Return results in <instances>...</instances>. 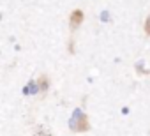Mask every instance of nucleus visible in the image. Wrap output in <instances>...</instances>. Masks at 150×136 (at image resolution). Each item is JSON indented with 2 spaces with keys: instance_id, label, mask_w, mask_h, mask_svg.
<instances>
[{
  "instance_id": "f257e3e1",
  "label": "nucleus",
  "mask_w": 150,
  "mask_h": 136,
  "mask_svg": "<svg viewBox=\"0 0 150 136\" xmlns=\"http://www.w3.org/2000/svg\"><path fill=\"white\" fill-rule=\"evenodd\" d=\"M25 92H27V94H35V92H37V89H35V85H34V83H30V87H27V89H25Z\"/></svg>"
},
{
  "instance_id": "f03ea898",
  "label": "nucleus",
  "mask_w": 150,
  "mask_h": 136,
  "mask_svg": "<svg viewBox=\"0 0 150 136\" xmlns=\"http://www.w3.org/2000/svg\"><path fill=\"white\" fill-rule=\"evenodd\" d=\"M101 18H103V21H108V13H103Z\"/></svg>"
},
{
  "instance_id": "7ed1b4c3",
  "label": "nucleus",
  "mask_w": 150,
  "mask_h": 136,
  "mask_svg": "<svg viewBox=\"0 0 150 136\" xmlns=\"http://www.w3.org/2000/svg\"><path fill=\"white\" fill-rule=\"evenodd\" d=\"M146 30L150 32V16H148V20H146Z\"/></svg>"
}]
</instances>
